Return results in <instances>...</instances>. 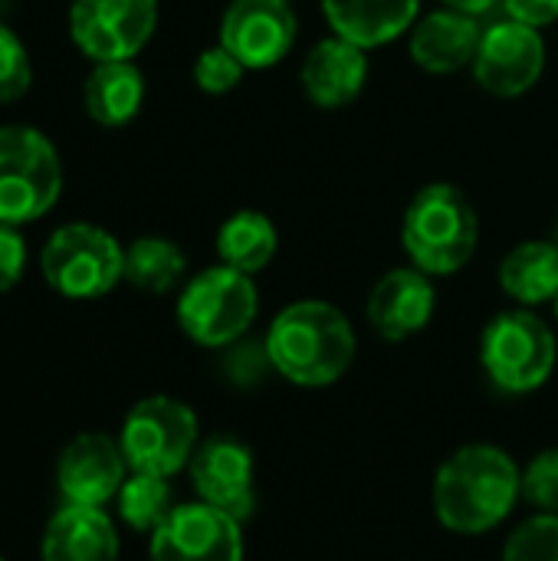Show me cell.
Wrapping results in <instances>:
<instances>
[{"mask_svg":"<svg viewBox=\"0 0 558 561\" xmlns=\"http://www.w3.org/2000/svg\"><path fill=\"white\" fill-rule=\"evenodd\" d=\"M523 500L520 463L493 444L454 450L434 473L431 503L447 533L483 536L503 526Z\"/></svg>","mask_w":558,"mask_h":561,"instance_id":"6da1fadb","label":"cell"},{"mask_svg":"<svg viewBox=\"0 0 558 561\" xmlns=\"http://www.w3.org/2000/svg\"><path fill=\"white\" fill-rule=\"evenodd\" d=\"M273 371L296 388H332L355 362V329L342 309L322 299H299L276 312L266 329Z\"/></svg>","mask_w":558,"mask_h":561,"instance_id":"7a4b0ae2","label":"cell"},{"mask_svg":"<svg viewBox=\"0 0 558 561\" xmlns=\"http://www.w3.org/2000/svg\"><path fill=\"white\" fill-rule=\"evenodd\" d=\"M401 243L408 260L428 276L460 273L480 243V220L454 184H428L405 210Z\"/></svg>","mask_w":558,"mask_h":561,"instance_id":"3957f363","label":"cell"},{"mask_svg":"<svg viewBox=\"0 0 558 561\" xmlns=\"http://www.w3.org/2000/svg\"><path fill=\"white\" fill-rule=\"evenodd\" d=\"M62 194L56 145L30 125H0V224L23 227L53 210Z\"/></svg>","mask_w":558,"mask_h":561,"instance_id":"277c9868","label":"cell"},{"mask_svg":"<svg viewBox=\"0 0 558 561\" xmlns=\"http://www.w3.org/2000/svg\"><path fill=\"white\" fill-rule=\"evenodd\" d=\"M118 444L132 473L171 480L187 470L201 444V424L191 404L171 394H151L128 408Z\"/></svg>","mask_w":558,"mask_h":561,"instance_id":"5b68a950","label":"cell"},{"mask_svg":"<svg viewBox=\"0 0 558 561\" xmlns=\"http://www.w3.org/2000/svg\"><path fill=\"white\" fill-rule=\"evenodd\" d=\"M257 309H260V296L253 276L220 263L187 279L174 312L181 332L194 345L227 348L250 332Z\"/></svg>","mask_w":558,"mask_h":561,"instance_id":"8992f818","label":"cell"},{"mask_svg":"<svg viewBox=\"0 0 558 561\" xmlns=\"http://www.w3.org/2000/svg\"><path fill=\"white\" fill-rule=\"evenodd\" d=\"M556 362V335L533 309H506L480 335V365L506 394L539 391L553 378Z\"/></svg>","mask_w":558,"mask_h":561,"instance_id":"52a82bcc","label":"cell"},{"mask_svg":"<svg viewBox=\"0 0 558 561\" xmlns=\"http://www.w3.org/2000/svg\"><path fill=\"white\" fill-rule=\"evenodd\" d=\"M39 270L62 299H99L125 279V250L109 230L76 220L49 233Z\"/></svg>","mask_w":558,"mask_h":561,"instance_id":"ba28073f","label":"cell"},{"mask_svg":"<svg viewBox=\"0 0 558 561\" xmlns=\"http://www.w3.org/2000/svg\"><path fill=\"white\" fill-rule=\"evenodd\" d=\"M158 26V0H72L69 36L92 62L135 59Z\"/></svg>","mask_w":558,"mask_h":561,"instance_id":"9c48e42d","label":"cell"},{"mask_svg":"<svg viewBox=\"0 0 558 561\" xmlns=\"http://www.w3.org/2000/svg\"><path fill=\"white\" fill-rule=\"evenodd\" d=\"M243 523L207 503H181L148 536V561H243Z\"/></svg>","mask_w":558,"mask_h":561,"instance_id":"30bf717a","label":"cell"},{"mask_svg":"<svg viewBox=\"0 0 558 561\" xmlns=\"http://www.w3.org/2000/svg\"><path fill=\"white\" fill-rule=\"evenodd\" d=\"M191 486L201 503L227 513L237 523H247L257 510V460L253 450L230 437L214 434L197 444L187 463Z\"/></svg>","mask_w":558,"mask_h":561,"instance_id":"8fae6325","label":"cell"},{"mask_svg":"<svg viewBox=\"0 0 558 561\" xmlns=\"http://www.w3.org/2000/svg\"><path fill=\"white\" fill-rule=\"evenodd\" d=\"M546 69V43L536 26L500 20L483 30L477 56H474V79L500 99H516L529 92Z\"/></svg>","mask_w":558,"mask_h":561,"instance_id":"7c38bea8","label":"cell"},{"mask_svg":"<svg viewBox=\"0 0 558 561\" xmlns=\"http://www.w3.org/2000/svg\"><path fill=\"white\" fill-rule=\"evenodd\" d=\"M128 463L122 444L102 431L76 434L56 460V490L69 506H99L115 503L122 483L128 480Z\"/></svg>","mask_w":558,"mask_h":561,"instance_id":"4fadbf2b","label":"cell"},{"mask_svg":"<svg viewBox=\"0 0 558 561\" xmlns=\"http://www.w3.org/2000/svg\"><path fill=\"white\" fill-rule=\"evenodd\" d=\"M296 26L289 0H230L220 20V46L247 69H270L293 49Z\"/></svg>","mask_w":558,"mask_h":561,"instance_id":"5bb4252c","label":"cell"},{"mask_svg":"<svg viewBox=\"0 0 558 561\" xmlns=\"http://www.w3.org/2000/svg\"><path fill=\"white\" fill-rule=\"evenodd\" d=\"M437 309V293L428 273L418 266H401L385 273L368 293L365 316L372 329L388 342H405L428 329Z\"/></svg>","mask_w":558,"mask_h":561,"instance_id":"9a60e30c","label":"cell"},{"mask_svg":"<svg viewBox=\"0 0 558 561\" xmlns=\"http://www.w3.org/2000/svg\"><path fill=\"white\" fill-rule=\"evenodd\" d=\"M306 99L316 108H345L352 105L368 79V56L362 46L342 39V36H329L322 43H316L299 69Z\"/></svg>","mask_w":558,"mask_h":561,"instance_id":"2e32d148","label":"cell"},{"mask_svg":"<svg viewBox=\"0 0 558 561\" xmlns=\"http://www.w3.org/2000/svg\"><path fill=\"white\" fill-rule=\"evenodd\" d=\"M122 542L115 519L99 506L62 503L43 529V561H118Z\"/></svg>","mask_w":558,"mask_h":561,"instance_id":"e0dca14e","label":"cell"},{"mask_svg":"<svg viewBox=\"0 0 558 561\" xmlns=\"http://www.w3.org/2000/svg\"><path fill=\"white\" fill-rule=\"evenodd\" d=\"M480 26L470 13L434 10L411 26V59L434 76H447L474 62L480 46Z\"/></svg>","mask_w":558,"mask_h":561,"instance_id":"ac0fdd59","label":"cell"},{"mask_svg":"<svg viewBox=\"0 0 558 561\" xmlns=\"http://www.w3.org/2000/svg\"><path fill=\"white\" fill-rule=\"evenodd\" d=\"M322 10L335 36L375 49L418 23L421 0H322Z\"/></svg>","mask_w":558,"mask_h":561,"instance_id":"d6986e66","label":"cell"},{"mask_svg":"<svg viewBox=\"0 0 558 561\" xmlns=\"http://www.w3.org/2000/svg\"><path fill=\"white\" fill-rule=\"evenodd\" d=\"M145 102V79L132 59L95 62L82 85V105L92 122L105 128L128 125Z\"/></svg>","mask_w":558,"mask_h":561,"instance_id":"ffe728a7","label":"cell"},{"mask_svg":"<svg viewBox=\"0 0 558 561\" xmlns=\"http://www.w3.org/2000/svg\"><path fill=\"white\" fill-rule=\"evenodd\" d=\"M500 286L523 309L556 302L558 296V247L546 240H529L513 247L500 263Z\"/></svg>","mask_w":558,"mask_h":561,"instance_id":"44dd1931","label":"cell"},{"mask_svg":"<svg viewBox=\"0 0 558 561\" xmlns=\"http://www.w3.org/2000/svg\"><path fill=\"white\" fill-rule=\"evenodd\" d=\"M280 237L266 214L260 210H237L217 230V256L224 266L240 270L247 276L263 273L276 256Z\"/></svg>","mask_w":558,"mask_h":561,"instance_id":"7402d4cb","label":"cell"},{"mask_svg":"<svg viewBox=\"0 0 558 561\" xmlns=\"http://www.w3.org/2000/svg\"><path fill=\"white\" fill-rule=\"evenodd\" d=\"M187 273V256L174 240L164 237H138L125 247V279L151 296H164L181 286Z\"/></svg>","mask_w":558,"mask_h":561,"instance_id":"603a6c76","label":"cell"},{"mask_svg":"<svg viewBox=\"0 0 558 561\" xmlns=\"http://www.w3.org/2000/svg\"><path fill=\"white\" fill-rule=\"evenodd\" d=\"M174 493H171V480L164 477H151V473H128V480L122 483L118 496H115V510L118 519L141 536H151L174 510Z\"/></svg>","mask_w":558,"mask_h":561,"instance_id":"cb8c5ba5","label":"cell"},{"mask_svg":"<svg viewBox=\"0 0 558 561\" xmlns=\"http://www.w3.org/2000/svg\"><path fill=\"white\" fill-rule=\"evenodd\" d=\"M503 561H558V513L529 516L506 539Z\"/></svg>","mask_w":558,"mask_h":561,"instance_id":"d4e9b609","label":"cell"},{"mask_svg":"<svg viewBox=\"0 0 558 561\" xmlns=\"http://www.w3.org/2000/svg\"><path fill=\"white\" fill-rule=\"evenodd\" d=\"M270 371H273V362L266 352V339L257 342V339L243 335L240 342L224 348V375L234 388H257V385H263V378Z\"/></svg>","mask_w":558,"mask_h":561,"instance_id":"484cf974","label":"cell"},{"mask_svg":"<svg viewBox=\"0 0 558 561\" xmlns=\"http://www.w3.org/2000/svg\"><path fill=\"white\" fill-rule=\"evenodd\" d=\"M243 72H247V66L227 46H220V43L204 49L197 56V62H194V82L207 95H224V92L237 89Z\"/></svg>","mask_w":558,"mask_h":561,"instance_id":"4316f807","label":"cell"},{"mask_svg":"<svg viewBox=\"0 0 558 561\" xmlns=\"http://www.w3.org/2000/svg\"><path fill=\"white\" fill-rule=\"evenodd\" d=\"M523 500L539 513H558V447L539 450L523 470Z\"/></svg>","mask_w":558,"mask_h":561,"instance_id":"83f0119b","label":"cell"},{"mask_svg":"<svg viewBox=\"0 0 558 561\" xmlns=\"http://www.w3.org/2000/svg\"><path fill=\"white\" fill-rule=\"evenodd\" d=\"M30 79H33V66L26 46L13 30L0 23V105L20 99L30 89Z\"/></svg>","mask_w":558,"mask_h":561,"instance_id":"f1b7e54d","label":"cell"},{"mask_svg":"<svg viewBox=\"0 0 558 561\" xmlns=\"http://www.w3.org/2000/svg\"><path fill=\"white\" fill-rule=\"evenodd\" d=\"M26 270V243L16 227L0 224V293H10Z\"/></svg>","mask_w":558,"mask_h":561,"instance_id":"f546056e","label":"cell"},{"mask_svg":"<svg viewBox=\"0 0 558 561\" xmlns=\"http://www.w3.org/2000/svg\"><path fill=\"white\" fill-rule=\"evenodd\" d=\"M503 7L510 20L536 26V30L558 20V0H503Z\"/></svg>","mask_w":558,"mask_h":561,"instance_id":"4dcf8cb0","label":"cell"},{"mask_svg":"<svg viewBox=\"0 0 558 561\" xmlns=\"http://www.w3.org/2000/svg\"><path fill=\"white\" fill-rule=\"evenodd\" d=\"M444 7H451V10H460V13H470V16H480V13H487V10H493L500 0H441Z\"/></svg>","mask_w":558,"mask_h":561,"instance_id":"1f68e13d","label":"cell"},{"mask_svg":"<svg viewBox=\"0 0 558 561\" xmlns=\"http://www.w3.org/2000/svg\"><path fill=\"white\" fill-rule=\"evenodd\" d=\"M10 7V0H0V16H3V10Z\"/></svg>","mask_w":558,"mask_h":561,"instance_id":"d6a6232c","label":"cell"},{"mask_svg":"<svg viewBox=\"0 0 558 561\" xmlns=\"http://www.w3.org/2000/svg\"><path fill=\"white\" fill-rule=\"evenodd\" d=\"M556 319H558V296H556Z\"/></svg>","mask_w":558,"mask_h":561,"instance_id":"836d02e7","label":"cell"},{"mask_svg":"<svg viewBox=\"0 0 558 561\" xmlns=\"http://www.w3.org/2000/svg\"><path fill=\"white\" fill-rule=\"evenodd\" d=\"M0 561H7V559H3V556H0Z\"/></svg>","mask_w":558,"mask_h":561,"instance_id":"e575fe53","label":"cell"}]
</instances>
